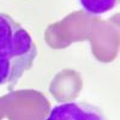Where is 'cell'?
<instances>
[{"mask_svg": "<svg viewBox=\"0 0 120 120\" xmlns=\"http://www.w3.org/2000/svg\"><path fill=\"white\" fill-rule=\"evenodd\" d=\"M46 120H105L102 113L91 105L66 102L52 108Z\"/></svg>", "mask_w": 120, "mask_h": 120, "instance_id": "cell-2", "label": "cell"}, {"mask_svg": "<svg viewBox=\"0 0 120 120\" xmlns=\"http://www.w3.org/2000/svg\"><path fill=\"white\" fill-rule=\"evenodd\" d=\"M120 0H79L83 10L88 15H102L116 6Z\"/></svg>", "mask_w": 120, "mask_h": 120, "instance_id": "cell-3", "label": "cell"}, {"mask_svg": "<svg viewBox=\"0 0 120 120\" xmlns=\"http://www.w3.org/2000/svg\"><path fill=\"white\" fill-rule=\"evenodd\" d=\"M37 49L29 31L0 13V85H13L33 66Z\"/></svg>", "mask_w": 120, "mask_h": 120, "instance_id": "cell-1", "label": "cell"}]
</instances>
